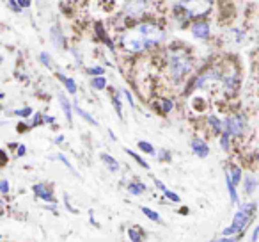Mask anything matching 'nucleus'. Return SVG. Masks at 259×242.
Listing matches in <instances>:
<instances>
[{
	"label": "nucleus",
	"instance_id": "34",
	"mask_svg": "<svg viewBox=\"0 0 259 242\" xmlns=\"http://www.w3.org/2000/svg\"><path fill=\"white\" fill-rule=\"evenodd\" d=\"M211 242H238V237H233V235H224V238H217V240Z\"/></svg>",
	"mask_w": 259,
	"mask_h": 242
},
{
	"label": "nucleus",
	"instance_id": "44",
	"mask_svg": "<svg viewBox=\"0 0 259 242\" xmlns=\"http://www.w3.org/2000/svg\"><path fill=\"white\" fill-rule=\"evenodd\" d=\"M16 155H18V157H23V155H25V146L20 145V146H18V153H16Z\"/></svg>",
	"mask_w": 259,
	"mask_h": 242
},
{
	"label": "nucleus",
	"instance_id": "13",
	"mask_svg": "<svg viewBox=\"0 0 259 242\" xmlns=\"http://www.w3.org/2000/svg\"><path fill=\"white\" fill-rule=\"evenodd\" d=\"M50 36H52V43L55 45V48H64V36H62L61 29H59L57 25L52 27Z\"/></svg>",
	"mask_w": 259,
	"mask_h": 242
},
{
	"label": "nucleus",
	"instance_id": "3",
	"mask_svg": "<svg viewBox=\"0 0 259 242\" xmlns=\"http://www.w3.org/2000/svg\"><path fill=\"white\" fill-rule=\"evenodd\" d=\"M139 32V36L144 40L146 47H155V45H158L160 41L163 40V30L160 29V27L153 25V23H142V25H139L137 29H135Z\"/></svg>",
	"mask_w": 259,
	"mask_h": 242
},
{
	"label": "nucleus",
	"instance_id": "5",
	"mask_svg": "<svg viewBox=\"0 0 259 242\" xmlns=\"http://www.w3.org/2000/svg\"><path fill=\"white\" fill-rule=\"evenodd\" d=\"M245 128V119L241 116H231L224 121V132L229 135H241Z\"/></svg>",
	"mask_w": 259,
	"mask_h": 242
},
{
	"label": "nucleus",
	"instance_id": "32",
	"mask_svg": "<svg viewBox=\"0 0 259 242\" xmlns=\"http://www.w3.org/2000/svg\"><path fill=\"white\" fill-rule=\"evenodd\" d=\"M39 59H41V62L47 66V68H52V59H50V55H48L47 52H43V54L39 55Z\"/></svg>",
	"mask_w": 259,
	"mask_h": 242
},
{
	"label": "nucleus",
	"instance_id": "4",
	"mask_svg": "<svg viewBox=\"0 0 259 242\" xmlns=\"http://www.w3.org/2000/svg\"><path fill=\"white\" fill-rule=\"evenodd\" d=\"M122 47L126 48V50H130V52H142V50H146V43H144V40H142L141 36H139V32L137 30H130L128 34H124L122 36Z\"/></svg>",
	"mask_w": 259,
	"mask_h": 242
},
{
	"label": "nucleus",
	"instance_id": "7",
	"mask_svg": "<svg viewBox=\"0 0 259 242\" xmlns=\"http://www.w3.org/2000/svg\"><path fill=\"white\" fill-rule=\"evenodd\" d=\"M34 194L37 196L39 199H43V201H54V192H52V189L48 187L47 184H36L32 187Z\"/></svg>",
	"mask_w": 259,
	"mask_h": 242
},
{
	"label": "nucleus",
	"instance_id": "25",
	"mask_svg": "<svg viewBox=\"0 0 259 242\" xmlns=\"http://www.w3.org/2000/svg\"><path fill=\"white\" fill-rule=\"evenodd\" d=\"M126 153H128L130 157H134V159L137 160V162L141 164V166L144 167V169H149V164L146 162V160L142 159V157H139V155H137V153H135V152H132V150H128V148H126Z\"/></svg>",
	"mask_w": 259,
	"mask_h": 242
},
{
	"label": "nucleus",
	"instance_id": "18",
	"mask_svg": "<svg viewBox=\"0 0 259 242\" xmlns=\"http://www.w3.org/2000/svg\"><path fill=\"white\" fill-rule=\"evenodd\" d=\"M146 191V185L142 184V182H132V184H128V192L134 196H139L142 194V192Z\"/></svg>",
	"mask_w": 259,
	"mask_h": 242
},
{
	"label": "nucleus",
	"instance_id": "15",
	"mask_svg": "<svg viewBox=\"0 0 259 242\" xmlns=\"http://www.w3.org/2000/svg\"><path fill=\"white\" fill-rule=\"evenodd\" d=\"M226 185H227V191H229V196H231V201L233 203H238V192H236V184L233 182L229 173H226Z\"/></svg>",
	"mask_w": 259,
	"mask_h": 242
},
{
	"label": "nucleus",
	"instance_id": "42",
	"mask_svg": "<svg viewBox=\"0 0 259 242\" xmlns=\"http://www.w3.org/2000/svg\"><path fill=\"white\" fill-rule=\"evenodd\" d=\"M155 185H156V187L160 189V191H163V192L167 191V187H165V185H163V184H162V182H160V180H155Z\"/></svg>",
	"mask_w": 259,
	"mask_h": 242
},
{
	"label": "nucleus",
	"instance_id": "20",
	"mask_svg": "<svg viewBox=\"0 0 259 242\" xmlns=\"http://www.w3.org/2000/svg\"><path fill=\"white\" fill-rule=\"evenodd\" d=\"M75 111H76V114H80V116H82V118L85 119V121H89V123L93 125V127H98V121L93 118V116L89 114V112H85V111H83V109H80L78 105H75Z\"/></svg>",
	"mask_w": 259,
	"mask_h": 242
},
{
	"label": "nucleus",
	"instance_id": "37",
	"mask_svg": "<svg viewBox=\"0 0 259 242\" xmlns=\"http://www.w3.org/2000/svg\"><path fill=\"white\" fill-rule=\"evenodd\" d=\"M0 191H2V194H8V192H9L8 180H2V182H0Z\"/></svg>",
	"mask_w": 259,
	"mask_h": 242
},
{
	"label": "nucleus",
	"instance_id": "16",
	"mask_svg": "<svg viewBox=\"0 0 259 242\" xmlns=\"http://www.w3.org/2000/svg\"><path fill=\"white\" fill-rule=\"evenodd\" d=\"M57 79L61 80L62 84H64L66 89H68V93H71V94H75V93H76V82H75L73 79H69V77L62 75V73H57Z\"/></svg>",
	"mask_w": 259,
	"mask_h": 242
},
{
	"label": "nucleus",
	"instance_id": "17",
	"mask_svg": "<svg viewBox=\"0 0 259 242\" xmlns=\"http://www.w3.org/2000/svg\"><path fill=\"white\" fill-rule=\"evenodd\" d=\"M243 187H245V192H247V194H252V192H254L255 189H257V178H254L252 175L245 177Z\"/></svg>",
	"mask_w": 259,
	"mask_h": 242
},
{
	"label": "nucleus",
	"instance_id": "19",
	"mask_svg": "<svg viewBox=\"0 0 259 242\" xmlns=\"http://www.w3.org/2000/svg\"><path fill=\"white\" fill-rule=\"evenodd\" d=\"M128 237L132 242H141L142 237H144V231L141 228H130L128 230Z\"/></svg>",
	"mask_w": 259,
	"mask_h": 242
},
{
	"label": "nucleus",
	"instance_id": "40",
	"mask_svg": "<svg viewBox=\"0 0 259 242\" xmlns=\"http://www.w3.org/2000/svg\"><path fill=\"white\" fill-rule=\"evenodd\" d=\"M22 8H30V4H32V0H16Z\"/></svg>",
	"mask_w": 259,
	"mask_h": 242
},
{
	"label": "nucleus",
	"instance_id": "14",
	"mask_svg": "<svg viewBox=\"0 0 259 242\" xmlns=\"http://www.w3.org/2000/svg\"><path fill=\"white\" fill-rule=\"evenodd\" d=\"M100 159H101V162H103L105 166H107L108 169L112 171V173H115V171H119V162L114 159V157L108 155V153H101Z\"/></svg>",
	"mask_w": 259,
	"mask_h": 242
},
{
	"label": "nucleus",
	"instance_id": "22",
	"mask_svg": "<svg viewBox=\"0 0 259 242\" xmlns=\"http://www.w3.org/2000/svg\"><path fill=\"white\" fill-rule=\"evenodd\" d=\"M142 214H144L148 219H151V221H155V223H160V214L158 212H155V210H151L149 206H142Z\"/></svg>",
	"mask_w": 259,
	"mask_h": 242
},
{
	"label": "nucleus",
	"instance_id": "24",
	"mask_svg": "<svg viewBox=\"0 0 259 242\" xmlns=\"http://www.w3.org/2000/svg\"><path fill=\"white\" fill-rule=\"evenodd\" d=\"M231 178H233V182H234V184H240V182H241V169H240V167H236V166H233V167H231Z\"/></svg>",
	"mask_w": 259,
	"mask_h": 242
},
{
	"label": "nucleus",
	"instance_id": "43",
	"mask_svg": "<svg viewBox=\"0 0 259 242\" xmlns=\"http://www.w3.org/2000/svg\"><path fill=\"white\" fill-rule=\"evenodd\" d=\"M160 160H170L169 152H162V153H160Z\"/></svg>",
	"mask_w": 259,
	"mask_h": 242
},
{
	"label": "nucleus",
	"instance_id": "28",
	"mask_svg": "<svg viewBox=\"0 0 259 242\" xmlns=\"http://www.w3.org/2000/svg\"><path fill=\"white\" fill-rule=\"evenodd\" d=\"M85 73H89V75H94V77H100L105 73V70L101 68V66H94V68H87Z\"/></svg>",
	"mask_w": 259,
	"mask_h": 242
},
{
	"label": "nucleus",
	"instance_id": "21",
	"mask_svg": "<svg viewBox=\"0 0 259 242\" xmlns=\"http://www.w3.org/2000/svg\"><path fill=\"white\" fill-rule=\"evenodd\" d=\"M91 86H93L94 89L101 91V89H105V87H107V80H105V77H103V75L94 77V79L91 80Z\"/></svg>",
	"mask_w": 259,
	"mask_h": 242
},
{
	"label": "nucleus",
	"instance_id": "29",
	"mask_svg": "<svg viewBox=\"0 0 259 242\" xmlns=\"http://www.w3.org/2000/svg\"><path fill=\"white\" fill-rule=\"evenodd\" d=\"M112 103H114L117 116H119V118H122V107H121V100H119V96H112Z\"/></svg>",
	"mask_w": 259,
	"mask_h": 242
},
{
	"label": "nucleus",
	"instance_id": "33",
	"mask_svg": "<svg viewBox=\"0 0 259 242\" xmlns=\"http://www.w3.org/2000/svg\"><path fill=\"white\" fill-rule=\"evenodd\" d=\"M57 159H59V160H61V162H62V164H64V166H66V167H68V169H71V171H73V173H75V175H78V173H76V171H75V169H73V166H71V164H69V160H68V159H66V157H64V155H62V153H59V155H57Z\"/></svg>",
	"mask_w": 259,
	"mask_h": 242
},
{
	"label": "nucleus",
	"instance_id": "1",
	"mask_svg": "<svg viewBox=\"0 0 259 242\" xmlns=\"http://www.w3.org/2000/svg\"><path fill=\"white\" fill-rule=\"evenodd\" d=\"M169 68H170L172 79L178 82V80H181L192 70V61L183 52H172L169 59Z\"/></svg>",
	"mask_w": 259,
	"mask_h": 242
},
{
	"label": "nucleus",
	"instance_id": "2",
	"mask_svg": "<svg viewBox=\"0 0 259 242\" xmlns=\"http://www.w3.org/2000/svg\"><path fill=\"white\" fill-rule=\"evenodd\" d=\"M180 8L183 9L187 16L199 18V16H204L211 9V0H181Z\"/></svg>",
	"mask_w": 259,
	"mask_h": 242
},
{
	"label": "nucleus",
	"instance_id": "45",
	"mask_svg": "<svg viewBox=\"0 0 259 242\" xmlns=\"http://www.w3.org/2000/svg\"><path fill=\"white\" fill-rule=\"evenodd\" d=\"M45 121H47V123H54V118H52V116H45Z\"/></svg>",
	"mask_w": 259,
	"mask_h": 242
},
{
	"label": "nucleus",
	"instance_id": "31",
	"mask_svg": "<svg viewBox=\"0 0 259 242\" xmlns=\"http://www.w3.org/2000/svg\"><path fill=\"white\" fill-rule=\"evenodd\" d=\"M165 196H167V199H170V201H174V203H180V201H181L180 196H178L176 192L169 191V189H167V191H165Z\"/></svg>",
	"mask_w": 259,
	"mask_h": 242
},
{
	"label": "nucleus",
	"instance_id": "10",
	"mask_svg": "<svg viewBox=\"0 0 259 242\" xmlns=\"http://www.w3.org/2000/svg\"><path fill=\"white\" fill-rule=\"evenodd\" d=\"M192 34L194 38H199V40H208L209 38V25L206 22H197L192 27Z\"/></svg>",
	"mask_w": 259,
	"mask_h": 242
},
{
	"label": "nucleus",
	"instance_id": "27",
	"mask_svg": "<svg viewBox=\"0 0 259 242\" xmlns=\"http://www.w3.org/2000/svg\"><path fill=\"white\" fill-rule=\"evenodd\" d=\"M229 137L231 135L227 134V132H222V137H220V146H222V150H229Z\"/></svg>",
	"mask_w": 259,
	"mask_h": 242
},
{
	"label": "nucleus",
	"instance_id": "46",
	"mask_svg": "<svg viewBox=\"0 0 259 242\" xmlns=\"http://www.w3.org/2000/svg\"><path fill=\"white\" fill-rule=\"evenodd\" d=\"M62 141H64V137H62V135H59V137L55 139V143H62Z\"/></svg>",
	"mask_w": 259,
	"mask_h": 242
},
{
	"label": "nucleus",
	"instance_id": "12",
	"mask_svg": "<svg viewBox=\"0 0 259 242\" xmlns=\"http://www.w3.org/2000/svg\"><path fill=\"white\" fill-rule=\"evenodd\" d=\"M59 101H61V107H62V111H64L66 119H68V123H73V111H71V103H69V100H68V98H66V94L59 93Z\"/></svg>",
	"mask_w": 259,
	"mask_h": 242
},
{
	"label": "nucleus",
	"instance_id": "35",
	"mask_svg": "<svg viewBox=\"0 0 259 242\" xmlns=\"http://www.w3.org/2000/svg\"><path fill=\"white\" fill-rule=\"evenodd\" d=\"M122 94L126 96V100H128L130 107H135V101H134V96H132V93H130L128 89H122Z\"/></svg>",
	"mask_w": 259,
	"mask_h": 242
},
{
	"label": "nucleus",
	"instance_id": "23",
	"mask_svg": "<svg viewBox=\"0 0 259 242\" xmlns=\"http://www.w3.org/2000/svg\"><path fill=\"white\" fill-rule=\"evenodd\" d=\"M208 121H209V125H211L213 130H215L217 134H220V132H224V123H222V121H220L219 118H215V116H211V118H209Z\"/></svg>",
	"mask_w": 259,
	"mask_h": 242
},
{
	"label": "nucleus",
	"instance_id": "26",
	"mask_svg": "<svg viewBox=\"0 0 259 242\" xmlns=\"http://www.w3.org/2000/svg\"><path fill=\"white\" fill-rule=\"evenodd\" d=\"M139 148H141L144 153H148V155H155V148H153V145H149V143L139 141Z\"/></svg>",
	"mask_w": 259,
	"mask_h": 242
},
{
	"label": "nucleus",
	"instance_id": "8",
	"mask_svg": "<svg viewBox=\"0 0 259 242\" xmlns=\"http://www.w3.org/2000/svg\"><path fill=\"white\" fill-rule=\"evenodd\" d=\"M190 146H192V150H194L195 155L201 157V159H206V157L209 155V146L206 145V143L202 141V139H199V137L192 139Z\"/></svg>",
	"mask_w": 259,
	"mask_h": 242
},
{
	"label": "nucleus",
	"instance_id": "39",
	"mask_svg": "<svg viewBox=\"0 0 259 242\" xmlns=\"http://www.w3.org/2000/svg\"><path fill=\"white\" fill-rule=\"evenodd\" d=\"M64 203H66V206H68V210L69 212H73V214H78V210H75L71 206V203H69V199H68V196H64Z\"/></svg>",
	"mask_w": 259,
	"mask_h": 242
},
{
	"label": "nucleus",
	"instance_id": "38",
	"mask_svg": "<svg viewBox=\"0 0 259 242\" xmlns=\"http://www.w3.org/2000/svg\"><path fill=\"white\" fill-rule=\"evenodd\" d=\"M224 235H234V233H238V230L236 228L231 224V226H227V228H224V231H222Z\"/></svg>",
	"mask_w": 259,
	"mask_h": 242
},
{
	"label": "nucleus",
	"instance_id": "36",
	"mask_svg": "<svg viewBox=\"0 0 259 242\" xmlns=\"http://www.w3.org/2000/svg\"><path fill=\"white\" fill-rule=\"evenodd\" d=\"M162 111H163V112L172 111V101H170V100H163V101H162Z\"/></svg>",
	"mask_w": 259,
	"mask_h": 242
},
{
	"label": "nucleus",
	"instance_id": "9",
	"mask_svg": "<svg viewBox=\"0 0 259 242\" xmlns=\"http://www.w3.org/2000/svg\"><path fill=\"white\" fill-rule=\"evenodd\" d=\"M219 79H220V75H219V72H217V70H211V72H206V73H202V75H199V79L195 80L194 89H199V87H204L208 82H213V80H219Z\"/></svg>",
	"mask_w": 259,
	"mask_h": 242
},
{
	"label": "nucleus",
	"instance_id": "30",
	"mask_svg": "<svg viewBox=\"0 0 259 242\" xmlns=\"http://www.w3.org/2000/svg\"><path fill=\"white\" fill-rule=\"evenodd\" d=\"M16 116H22V118H29L30 114H32V109L30 107H23V109H18V111H15Z\"/></svg>",
	"mask_w": 259,
	"mask_h": 242
},
{
	"label": "nucleus",
	"instance_id": "41",
	"mask_svg": "<svg viewBox=\"0 0 259 242\" xmlns=\"http://www.w3.org/2000/svg\"><path fill=\"white\" fill-rule=\"evenodd\" d=\"M259 238V226H255V230L252 231V242H255Z\"/></svg>",
	"mask_w": 259,
	"mask_h": 242
},
{
	"label": "nucleus",
	"instance_id": "11",
	"mask_svg": "<svg viewBox=\"0 0 259 242\" xmlns=\"http://www.w3.org/2000/svg\"><path fill=\"white\" fill-rule=\"evenodd\" d=\"M144 8H146L144 0H132L128 4V8H126V11H128L130 16H139V15H142Z\"/></svg>",
	"mask_w": 259,
	"mask_h": 242
},
{
	"label": "nucleus",
	"instance_id": "6",
	"mask_svg": "<svg viewBox=\"0 0 259 242\" xmlns=\"http://www.w3.org/2000/svg\"><path fill=\"white\" fill-rule=\"evenodd\" d=\"M250 219H252V214H248L247 210L240 209L236 214H234V217H233V226L236 228L238 231H241L248 223H250Z\"/></svg>",
	"mask_w": 259,
	"mask_h": 242
}]
</instances>
